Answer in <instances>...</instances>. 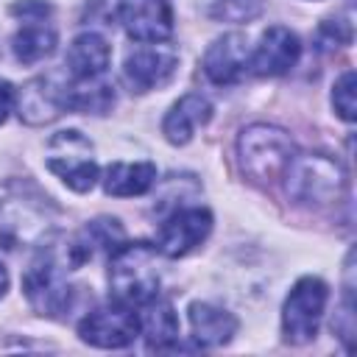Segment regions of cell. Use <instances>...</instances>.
<instances>
[{"label": "cell", "mask_w": 357, "mask_h": 357, "mask_svg": "<svg viewBox=\"0 0 357 357\" xmlns=\"http://www.w3.org/2000/svg\"><path fill=\"white\" fill-rule=\"evenodd\" d=\"M109 287L120 304L142 307L159 293V248L137 240L120 243L109 257Z\"/></svg>", "instance_id": "obj_1"}, {"label": "cell", "mask_w": 357, "mask_h": 357, "mask_svg": "<svg viewBox=\"0 0 357 357\" xmlns=\"http://www.w3.org/2000/svg\"><path fill=\"white\" fill-rule=\"evenodd\" d=\"M237 153H240V167L251 181L271 184L284 176L287 165L296 156V145L287 131L268 123H257L240 134Z\"/></svg>", "instance_id": "obj_2"}, {"label": "cell", "mask_w": 357, "mask_h": 357, "mask_svg": "<svg viewBox=\"0 0 357 357\" xmlns=\"http://www.w3.org/2000/svg\"><path fill=\"white\" fill-rule=\"evenodd\" d=\"M284 178H287L290 198L296 204H307V206H326L346 187L343 167L335 159H329L326 153L293 156V162L284 170Z\"/></svg>", "instance_id": "obj_3"}, {"label": "cell", "mask_w": 357, "mask_h": 357, "mask_svg": "<svg viewBox=\"0 0 357 357\" xmlns=\"http://www.w3.org/2000/svg\"><path fill=\"white\" fill-rule=\"evenodd\" d=\"M67 271H73L67 265V259L61 262L56 257L53 248H42L33 262L28 265L25 271V279H22V290L31 301V307L39 312V315H47V318H59L64 315L70 307H73V290L70 282H67Z\"/></svg>", "instance_id": "obj_4"}, {"label": "cell", "mask_w": 357, "mask_h": 357, "mask_svg": "<svg viewBox=\"0 0 357 357\" xmlns=\"http://www.w3.org/2000/svg\"><path fill=\"white\" fill-rule=\"evenodd\" d=\"M92 142L75 131H59L47 142V167L75 192H86L98 181V162L92 156Z\"/></svg>", "instance_id": "obj_5"}, {"label": "cell", "mask_w": 357, "mask_h": 357, "mask_svg": "<svg viewBox=\"0 0 357 357\" xmlns=\"http://www.w3.org/2000/svg\"><path fill=\"white\" fill-rule=\"evenodd\" d=\"M326 298H329V287L318 276H304L293 284L282 307V332L287 343L301 346L318 335Z\"/></svg>", "instance_id": "obj_6"}, {"label": "cell", "mask_w": 357, "mask_h": 357, "mask_svg": "<svg viewBox=\"0 0 357 357\" xmlns=\"http://www.w3.org/2000/svg\"><path fill=\"white\" fill-rule=\"evenodd\" d=\"M78 335L84 343L100 346V349H123L139 335V315L128 304L100 307L81 318Z\"/></svg>", "instance_id": "obj_7"}, {"label": "cell", "mask_w": 357, "mask_h": 357, "mask_svg": "<svg viewBox=\"0 0 357 357\" xmlns=\"http://www.w3.org/2000/svg\"><path fill=\"white\" fill-rule=\"evenodd\" d=\"M50 231L45 209L28 201H0V251H17L22 245H39Z\"/></svg>", "instance_id": "obj_8"}, {"label": "cell", "mask_w": 357, "mask_h": 357, "mask_svg": "<svg viewBox=\"0 0 357 357\" xmlns=\"http://www.w3.org/2000/svg\"><path fill=\"white\" fill-rule=\"evenodd\" d=\"M176 64H178V53L170 45L151 42L148 47H137L126 56L123 75L134 92H148V89L165 86L173 78Z\"/></svg>", "instance_id": "obj_9"}, {"label": "cell", "mask_w": 357, "mask_h": 357, "mask_svg": "<svg viewBox=\"0 0 357 357\" xmlns=\"http://www.w3.org/2000/svg\"><path fill=\"white\" fill-rule=\"evenodd\" d=\"M212 215L204 206H181L159 226V251L165 257H184L206 240Z\"/></svg>", "instance_id": "obj_10"}, {"label": "cell", "mask_w": 357, "mask_h": 357, "mask_svg": "<svg viewBox=\"0 0 357 357\" xmlns=\"http://www.w3.org/2000/svg\"><path fill=\"white\" fill-rule=\"evenodd\" d=\"M117 17L134 42H165L173 33L167 0H117Z\"/></svg>", "instance_id": "obj_11"}, {"label": "cell", "mask_w": 357, "mask_h": 357, "mask_svg": "<svg viewBox=\"0 0 357 357\" xmlns=\"http://www.w3.org/2000/svg\"><path fill=\"white\" fill-rule=\"evenodd\" d=\"M301 56V45H298V36L284 28V25H273L262 33L254 56L248 59V67L254 75H284Z\"/></svg>", "instance_id": "obj_12"}, {"label": "cell", "mask_w": 357, "mask_h": 357, "mask_svg": "<svg viewBox=\"0 0 357 357\" xmlns=\"http://www.w3.org/2000/svg\"><path fill=\"white\" fill-rule=\"evenodd\" d=\"M248 42L243 33H226L204 53V73L212 84H234L248 67Z\"/></svg>", "instance_id": "obj_13"}, {"label": "cell", "mask_w": 357, "mask_h": 357, "mask_svg": "<svg viewBox=\"0 0 357 357\" xmlns=\"http://www.w3.org/2000/svg\"><path fill=\"white\" fill-rule=\"evenodd\" d=\"M123 243V229L117 220L112 218H100V220H92L86 223L70 243H67V251H64V259L70 268H81L86 265L98 251H114L117 245Z\"/></svg>", "instance_id": "obj_14"}, {"label": "cell", "mask_w": 357, "mask_h": 357, "mask_svg": "<svg viewBox=\"0 0 357 357\" xmlns=\"http://www.w3.org/2000/svg\"><path fill=\"white\" fill-rule=\"evenodd\" d=\"M67 109L64 89H59L50 78H33L22 86L17 98V112L28 126H42L56 120Z\"/></svg>", "instance_id": "obj_15"}, {"label": "cell", "mask_w": 357, "mask_h": 357, "mask_svg": "<svg viewBox=\"0 0 357 357\" xmlns=\"http://www.w3.org/2000/svg\"><path fill=\"white\" fill-rule=\"evenodd\" d=\"M212 117V103L195 92L184 95L178 103L170 106V112L165 114L162 123V134L170 145H187L192 139V131L204 123H209Z\"/></svg>", "instance_id": "obj_16"}, {"label": "cell", "mask_w": 357, "mask_h": 357, "mask_svg": "<svg viewBox=\"0 0 357 357\" xmlns=\"http://www.w3.org/2000/svg\"><path fill=\"white\" fill-rule=\"evenodd\" d=\"M50 14H31L22 17V28L11 39L14 59L22 64H36L56 50V28L47 22Z\"/></svg>", "instance_id": "obj_17"}, {"label": "cell", "mask_w": 357, "mask_h": 357, "mask_svg": "<svg viewBox=\"0 0 357 357\" xmlns=\"http://www.w3.org/2000/svg\"><path fill=\"white\" fill-rule=\"evenodd\" d=\"M190 326H192V337L198 346H223L231 340V335L237 332V318L220 307L195 301L190 304Z\"/></svg>", "instance_id": "obj_18"}, {"label": "cell", "mask_w": 357, "mask_h": 357, "mask_svg": "<svg viewBox=\"0 0 357 357\" xmlns=\"http://www.w3.org/2000/svg\"><path fill=\"white\" fill-rule=\"evenodd\" d=\"M109 61H112V47L98 33H81V36H75L73 45H70V50H67V67H70L73 81L103 75L106 67H109Z\"/></svg>", "instance_id": "obj_19"}, {"label": "cell", "mask_w": 357, "mask_h": 357, "mask_svg": "<svg viewBox=\"0 0 357 357\" xmlns=\"http://www.w3.org/2000/svg\"><path fill=\"white\" fill-rule=\"evenodd\" d=\"M156 181V167L151 162H114L106 167L103 176V190L106 195L114 198H134L151 190V184Z\"/></svg>", "instance_id": "obj_20"}, {"label": "cell", "mask_w": 357, "mask_h": 357, "mask_svg": "<svg viewBox=\"0 0 357 357\" xmlns=\"http://www.w3.org/2000/svg\"><path fill=\"white\" fill-rule=\"evenodd\" d=\"M142 307H145V315L139 318V329L148 337V349H156V351L173 349L178 337V321H176L173 307L159 298H151Z\"/></svg>", "instance_id": "obj_21"}, {"label": "cell", "mask_w": 357, "mask_h": 357, "mask_svg": "<svg viewBox=\"0 0 357 357\" xmlns=\"http://www.w3.org/2000/svg\"><path fill=\"white\" fill-rule=\"evenodd\" d=\"M64 103H67V109H75V112L103 114L114 106V86L109 81H103V75L81 78L70 89H64Z\"/></svg>", "instance_id": "obj_22"}, {"label": "cell", "mask_w": 357, "mask_h": 357, "mask_svg": "<svg viewBox=\"0 0 357 357\" xmlns=\"http://www.w3.org/2000/svg\"><path fill=\"white\" fill-rule=\"evenodd\" d=\"M332 106H335V112L346 120V123H351L354 120V70H346L340 78H337V84H335V92H332Z\"/></svg>", "instance_id": "obj_23"}, {"label": "cell", "mask_w": 357, "mask_h": 357, "mask_svg": "<svg viewBox=\"0 0 357 357\" xmlns=\"http://www.w3.org/2000/svg\"><path fill=\"white\" fill-rule=\"evenodd\" d=\"M14 100H17V95H14L11 84L0 78V123H3V120L8 117V112L14 109Z\"/></svg>", "instance_id": "obj_24"}, {"label": "cell", "mask_w": 357, "mask_h": 357, "mask_svg": "<svg viewBox=\"0 0 357 357\" xmlns=\"http://www.w3.org/2000/svg\"><path fill=\"white\" fill-rule=\"evenodd\" d=\"M6 287H8V273H6V268H3V262H0V296L6 293Z\"/></svg>", "instance_id": "obj_25"}]
</instances>
